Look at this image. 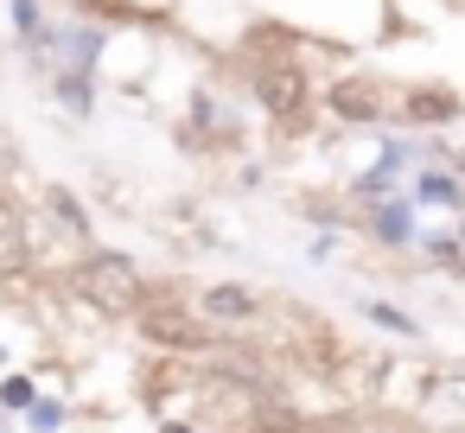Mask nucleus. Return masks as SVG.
I'll list each match as a JSON object with an SVG mask.
<instances>
[{"mask_svg":"<svg viewBox=\"0 0 465 433\" xmlns=\"http://www.w3.org/2000/svg\"><path fill=\"white\" fill-rule=\"evenodd\" d=\"M58 420H64L58 401H39V408H33V427H58Z\"/></svg>","mask_w":465,"mask_h":433,"instance_id":"nucleus-12","label":"nucleus"},{"mask_svg":"<svg viewBox=\"0 0 465 433\" xmlns=\"http://www.w3.org/2000/svg\"><path fill=\"white\" fill-rule=\"evenodd\" d=\"M134 325H141V338H147V344H160V350H204V344H211V325L198 319V306L147 300V306L134 312Z\"/></svg>","mask_w":465,"mask_h":433,"instance_id":"nucleus-3","label":"nucleus"},{"mask_svg":"<svg viewBox=\"0 0 465 433\" xmlns=\"http://www.w3.org/2000/svg\"><path fill=\"white\" fill-rule=\"evenodd\" d=\"M198 319H204L211 331H242V325L262 319V300H255L249 287H236V280H217V287L198 300Z\"/></svg>","mask_w":465,"mask_h":433,"instance_id":"nucleus-5","label":"nucleus"},{"mask_svg":"<svg viewBox=\"0 0 465 433\" xmlns=\"http://www.w3.org/2000/svg\"><path fill=\"white\" fill-rule=\"evenodd\" d=\"M414 198H433V204H465V198H459V185H452L446 172H427V179L414 185Z\"/></svg>","mask_w":465,"mask_h":433,"instance_id":"nucleus-9","label":"nucleus"},{"mask_svg":"<svg viewBox=\"0 0 465 433\" xmlns=\"http://www.w3.org/2000/svg\"><path fill=\"white\" fill-rule=\"evenodd\" d=\"M45 204H52V217H58L64 230H71V242H90V217L77 211V198H71V192H52Z\"/></svg>","mask_w":465,"mask_h":433,"instance_id":"nucleus-8","label":"nucleus"},{"mask_svg":"<svg viewBox=\"0 0 465 433\" xmlns=\"http://www.w3.org/2000/svg\"><path fill=\"white\" fill-rule=\"evenodd\" d=\"M255 96H262L268 122H281V128H300L312 115V84H306V71L293 58H268L255 71Z\"/></svg>","mask_w":465,"mask_h":433,"instance_id":"nucleus-2","label":"nucleus"},{"mask_svg":"<svg viewBox=\"0 0 465 433\" xmlns=\"http://www.w3.org/2000/svg\"><path fill=\"white\" fill-rule=\"evenodd\" d=\"M408 115H414V122H452V115H459V96L420 90V96H408Z\"/></svg>","mask_w":465,"mask_h":433,"instance_id":"nucleus-7","label":"nucleus"},{"mask_svg":"<svg viewBox=\"0 0 465 433\" xmlns=\"http://www.w3.org/2000/svg\"><path fill=\"white\" fill-rule=\"evenodd\" d=\"M71 287H77L84 306H96V312H109V319H134V312L153 300V293H147V274H141L128 255H115V249L84 255V261L71 268Z\"/></svg>","mask_w":465,"mask_h":433,"instance_id":"nucleus-1","label":"nucleus"},{"mask_svg":"<svg viewBox=\"0 0 465 433\" xmlns=\"http://www.w3.org/2000/svg\"><path fill=\"white\" fill-rule=\"evenodd\" d=\"M33 268H39V249H33L26 211L14 198H0V280H26Z\"/></svg>","mask_w":465,"mask_h":433,"instance_id":"nucleus-4","label":"nucleus"},{"mask_svg":"<svg viewBox=\"0 0 465 433\" xmlns=\"http://www.w3.org/2000/svg\"><path fill=\"white\" fill-rule=\"evenodd\" d=\"M452 166H459V172H465V153H459V160H452Z\"/></svg>","mask_w":465,"mask_h":433,"instance_id":"nucleus-14","label":"nucleus"},{"mask_svg":"<svg viewBox=\"0 0 465 433\" xmlns=\"http://www.w3.org/2000/svg\"><path fill=\"white\" fill-rule=\"evenodd\" d=\"M363 312H370V319H376V325H389V331H401V338H414V319H401V312H395V306H382V300H370V306H363Z\"/></svg>","mask_w":465,"mask_h":433,"instance_id":"nucleus-10","label":"nucleus"},{"mask_svg":"<svg viewBox=\"0 0 465 433\" xmlns=\"http://www.w3.org/2000/svg\"><path fill=\"white\" fill-rule=\"evenodd\" d=\"M331 109H338L344 122H376V90H370V84H338V90H331Z\"/></svg>","mask_w":465,"mask_h":433,"instance_id":"nucleus-6","label":"nucleus"},{"mask_svg":"<svg viewBox=\"0 0 465 433\" xmlns=\"http://www.w3.org/2000/svg\"><path fill=\"white\" fill-rule=\"evenodd\" d=\"M0 401H14V408H26V401H33V382H26V376H14L7 389H0Z\"/></svg>","mask_w":465,"mask_h":433,"instance_id":"nucleus-11","label":"nucleus"},{"mask_svg":"<svg viewBox=\"0 0 465 433\" xmlns=\"http://www.w3.org/2000/svg\"><path fill=\"white\" fill-rule=\"evenodd\" d=\"M160 433H185V427H179V420H166V427H160Z\"/></svg>","mask_w":465,"mask_h":433,"instance_id":"nucleus-13","label":"nucleus"}]
</instances>
